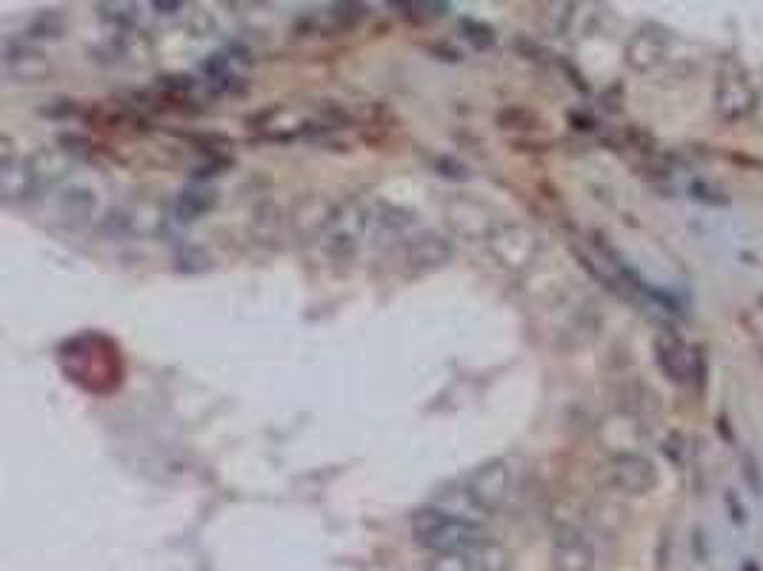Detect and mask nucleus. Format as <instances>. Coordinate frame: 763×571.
I'll return each instance as SVG.
<instances>
[{
	"label": "nucleus",
	"instance_id": "9",
	"mask_svg": "<svg viewBox=\"0 0 763 571\" xmlns=\"http://www.w3.org/2000/svg\"><path fill=\"white\" fill-rule=\"evenodd\" d=\"M340 215V206L329 204L326 197L312 195L306 197L303 204L295 206V218H292V223H295V229L301 234H324L332 229L335 220H338Z\"/></svg>",
	"mask_w": 763,
	"mask_h": 571
},
{
	"label": "nucleus",
	"instance_id": "14",
	"mask_svg": "<svg viewBox=\"0 0 763 571\" xmlns=\"http://www.w3.org/2000/svg\"><path fill=\"white\" fill-rule=\"evenodd\" d=\"M215 201H218L215 189H209V186L186 189V192H181V197H178V204H174V209H172L174 220H181V223H192V220H197L201 215H206V211L213 209Z\"/></svg>",
	"mask_w": 763,
	"mask_h": 571
},
{
	"label": "nucleus",
	"instance_id": "3",
	"mask_svg": "<svg viewBox=\"0 0 763 571\" xmlns=\"http://www.w3.org/2000/svg\"><path fill=\"white\" fill-rule=\"evenodd\" d=\"M492 257L507 269H526L537 255V238L526 229V226L509 223L492 229L486 238Z\"/></svg>",
	"mask_w": 763,
	"mask_h": 571
},
{
	"label": "nucleus",
	"instance_id": "2",
	"mask_svg": "<svg viewBox=\"0 0 763 571\" xmlns=\"http://www.w3.org/2000/svg\"><path fill=\"white\" fill-rule=\"evenodd\" d=\"M463 486H467L469 495L475 497L477 503H481V509L492 518L495 511H500L509 503V497H512L514 489V474L507 460L498 458L484 463L481 469H475V472L469 474V481L463 483Z\"/></svg>",
	"mask_w": 763,
	"mask_h": 571
},
{
	"label": "nucleus",
	"instance_id": "10",
	"mask_svg": "<svg viewBox=\"0 0 763 571\" xmlns=\"http://www.w3.org/2000/svg\"><path fill=\"white\" fill-rule=\"evenodd\" d=\"M29 166L35 172V181H38V189H52L61 181L69 178V169H72V155H66L58 146H46V149H38L35 155H29Z\"/></svg>",
	"mask_w": 763,
	"mask_h": 571
},
{
	"label": "nucleus",
	"instance_id": "13",
	"mask_svg": "<svg viewBox=\"0 0 763 571\" xmlns=\"http://www.w3.org/2000/svg\"><path fill=\"white\" fill-rule=\"evenodd\" d=\"M755 98L758 95L752 92V86H749L743 77L732 75L720 81L718 104L726 114H743L749 112V109H755Z\"/></svg>",
	"mask_w": 763,
	"mask_h": 571
},
{
	"label": "nucleus",
	"instance_id": "16",
	"mask_svg": "<svg viewBox=\"0 0 763 571\" xmlns=\"http://www.w3.org/2000/svg\"><path fill=\"white\" fill-rule=\"evenodd\" d=\"M463 29L469 32L467 38L472 40V44H475V46H489L492 40H495V38H492V32L486 29V26H477V23H469L467 21V23H463Z\"/></svg>",
	"mask_w": 763,
	"mask_h": 571
},
{
	"label": "nucleus",
	"instance_id": "15",
	"mask_svg": "<svg viewBox=\"0 0 763 571\" xmlns=\"http://www.w3.org/2000/svg\"><path fill=\"white\" fill-rule=\"evenodd\" d=\"M664 38L650 35V32H638L632 44H629V63L638 69V72H646V69L657 66L661 58H664Z\"/></svg>",
	"mask_w": 763,
	"mask_h": 571
},
{
	"label": "nucleus",
	"instance_id": "12",
	"mask_svg": "<svg viewBox=\"0 0 763 571\" xmlns=\"http://www.w3.org/2000/svg\"><path fill=\"white\" fill-rule=\"evenodd\" d=\"M613 481L623 491L643 495V491H650L655 486V469H652L650 460L635 458V454H623V458L615 460Z\"/></svg>",
	"mask_w": 763,
	"mask_h": 571
},
{
	"label": "nucleus",
	"instance_id": "7",
	"mask_svg": "<svg viewBox=\"0 0 763 571\" xmlns=\"http://www.w3.org/2000/svg\"><path fill=\"white\" fill-rule=\"evenodd\" d=\"M552 563L558 571H595V546L578 529H560L552 543Z\"/></svg>",
	"mask_w": 763,
	"mask_h": 571
},
{
	"label": "nucleus",
	"instance_id": "8",
	"mask_svg": "<svg viewBox=\"0 0 763 571\" xmlns=\"http://www.w3.org/2000/svg\"><path fill=\"white\" fill-rule=\"evenodd\" d=\"M118 226L126 234H152L158 232L167 220V206L158 197H135L132 204L123 206L118 215Z\"/></svg>",
	"mask_w": 763,
	"mask_h": 571
},
{
	"label": "nucleus",
	"instance_id": "5",
	"mask_svg": "<svg viewBox=\"0 0 763 571\" xmlns=\"http://www.w3.org/2000/svg\"><path fill=\"white\" fill-rule=\"evenodd\" d=\"M0 192H3V201L9 206L29 204L32 197L40 195L29 158L15 155L9 141H3V158H0Z\"/></svg>",
	"mask_w": 763,
	"mask_h": 571
},
{
	"label": "nucleus",
	"instance_id": "11",
	"mask_svg": "<svg viewBox=\"0 0 763 571\" xmlns=\"http://www.w3.org/2000/svg\"><path fill=\"white\" fill-rule=\"evenodd\" d=\"M449 257H452V246L438 234H421L415 241H409L407 246V264L412 271L438 269Z\"/></svg>",
	"mask_w": 763,
	"mask_h": 571
},
{
	"label": "nucleus",
	"instance_id": "1",
	"mask_svg": "<svg viewBox=\"0 0 763 571\" xmlns=\"http://www.w3.org/2000/svg\"><path fill=\"white\" fill-rule=\"evenodd\" d=\"M412 537L421 549H429L432 555L458 549H475L486 543V529L477 523L455 518L449 511L438 509L435 503L424 506L412 514Z\"/></svg>",
	"mask_w": 763,
	"mask_h": 571
},
{
	"label": "nucleus",
	"instance_id": "6",
	"mask_svg": "<svg viewBox=\"0 0 763 571\" xmlns=\"http://www.w3.org/2000/svg\"><path fill=\"white\" fill-rule=\"evenodd\" d=\"M426 571H507V551L486 540L484 546L432 555Z\"/></svg>",
	"mask_w": 763,
	"mask_h": 571
},
{
	"label": "nucleus",
	"instance_id": "17",
	"mask_svg": "<svg viewBox=\"0 0 763 571\" xmlns=\"http://www.w3.org/2000/svg\"><path fill=\"white\" fill-rule=\"evenodd\" d=\"M755 118L763 123V92L755 98Z\"/></svg>",
	"mask_w": 763,
	"mask_h": 571
},
{
	"label": "nucleus",
	"instance_id": "4",
	"mask_svg": "<svg viewBox=\"0 0 763 571\" xmlns=\"http://www.w3.org/2000/svg\"><path fill=\"white\" fill-rule=\"evenodd\" d=\"M100 211V195L92 183L72 181L55 197V218L63 229H84Z\"/></svg>",
	"mask_w": 763,
	"mask_h": 571
}]
</instances>
